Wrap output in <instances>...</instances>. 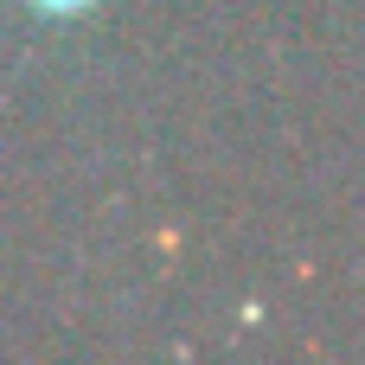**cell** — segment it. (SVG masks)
Wrapping results in <instances>:
<instances>
[{
	"instance_id": "6da1fadb",
	"label": "cell",
	"mask_w": 365,
	"mask_h": 365,
	"mask_svg": "<svg viewBox=\"0 0 365 365\" xmlns=\"http://www.w3.org/2000/svg\"><path fill=\"white\" fill-rule=\"evenodd\" d=\"M32 13H45V19H77V13H90L96 0H26Z\"/></svg>"
}]
</instances>
